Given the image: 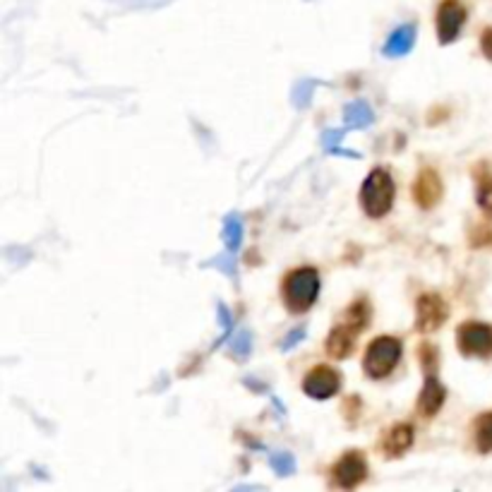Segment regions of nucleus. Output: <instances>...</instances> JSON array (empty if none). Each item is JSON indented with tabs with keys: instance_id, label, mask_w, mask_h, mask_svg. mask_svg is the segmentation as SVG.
<instances>
[{
	"instance_id": "nucleus-1",
	"label": "nucleus",
	"mask_w": 492,
	"mask_h": 492,
	"mask_svg": "<svg viewBox=\"0 0 492 492\" xmlns=\"http://www.w3.org/2000/svg\"><path fill=\"white\" fill-rule=\"evenodd\" d=\"M370 322V308L365 301H356L346 310V314L342 317V322L332 329V334L327 336V343L324 349L332 358L336 361H343L346 356H351V351L356 346V336L361 334L362 329L368 327Z\"/></svg>"
},
{
	"instance_id": "nucleus-2",
	"label": "nucleus",
	"mask_w": 492,
	"mask_h": 492,
	"mask_svg": "<svg viewBox=\"0 0 492 492\" xmlns=\"http://www.w3.org/2000/svg\"><path fill=\"white\" fill-rule=\"evenodd\" d=\"M394 198H397V185L387 169H375L362 180L361 207L370 219H382L384 214H390Z\"/></svg>"
},
{
	"instance_id": "nucleus-3",
	"label": "nucleus",
	"mask_w": 492,
	"mask_h": 492,
	"mask_svg": "<svg viewBox=\"0 0 492 492\" xmlns=\"http://www.w3.org/2000/svg\"><path fill=\"white\" fill-rule=\"evenodd\" d=\"M320 295V274L313 267L294 269L284 279V303L291 313H308Z\"/></svg>"
},
{
	"instance_id": "nucleus-4",
	"label": "nucleus",
	"mask_w": 492,
	"mask_h": 492,
	"mask_svg": "<svg viewBox=\"0 0 492 492\" xmlns=\"http://www.w3.org/2000/svg\"><path fill=\"white\" fill-rule=\"evenodd\" d=\"M418 356H420V365L425 370V387L420 391V399H418V413L425 418H432L442 409L447 397L445 387L438 380V349L432 343H420Z\"/></svg>"
},
{
	"instance_id": "nucleus-5",
	"label": "nucleus",
	"mask_w": 492,
	"mask_h": 492,
	"mask_svg": "<svg viewBox=\"0 0 492 492\" xmlns=\"http://www.w3.org/2000/svg\"><path fill=\"white\" fill-rule=\"evenodd\" d=\"M401 342L394 336H377L372 339L362 358V370L370 380H384L394 372V368L401 361Z\"/></svg>"
},
{
	"instance_id": "nucleus-6",
	"label": "nucleus",
	"mask_w": 492,
	"mask_h": 492,
	"mask_svg": "<svg viewBox=\"0 0 492 492\" xmlns=\"http://www.w3.org/2000/svg\"><path fill=\"white\" fill-rule=\"evenodd\" d=\"M457 346L464 356H492V327L480 322H466L457 329Z\"/></svg>"
},
{
	"instance_id": "nucleus-7",
	"label": "nucleus",
	"mask_w": 492,
	"mask_h": 492,
	"mask_svg": "<svg viewBox=\"0 0 492 492\" xmlns=\"http://www.w3.org/2000/svg\"><path fill=\"white\" fill-rule=\"evenodd\" d=\"M339 390H342V375H339V370L327 368V365H317L303 380V391L314 401L332 399Z\"/></svg>"
},
{
	"instance_id": "nucleus-8",
	"label": "nucleus",
	"mask_w": 492,
	"mask_h": 492,
	"mask_svg": "<svg viewBox=\"0 0 492 492\" xmlns=\"http://www.w3.org/2000/svg\"><path fill=\"white\" fill-rule=\"evenodd\" d=\"M332 478H334L336 487L353 490L368 478V461H365L361 451H349L336 461V466L332 468Z\"/></svg>"
},
{
	"instance_id": "nucleus-9",
	"label": "nucleus",
	"mask_w": 492,
	"mask_h": 492,
	"mask_svg": "<svg viewBox=\"0 0 492 492\" xmlns=\"http://www.w3.org/2000/svg\"><path fill=\"white\" fill-rule=\"evenodd\" d=\"M447 314V303L435 294H425L416 301V329L418 332H435L445 324Z\"/></svg>"
},
{
	"instance_id": "nucleus-10",
	"label": "nucleus",
	"mask_w": 492,
	"mask_h": 492,
	"mask_svg": "<svg viewBox=\"0 0 492 492\" xmlns=\"http://www.w3.org/2000/svg\"><path fill=\"white\" fill-rule=\"evenodd\" d=\"M466 22V7L458 0H445L438 7V39L439 43L457 42Z\"/></svg>"
},
{
	"instance_id": "nucleus-11",
	"label": "nucleus",
	"mask_w": 492,
	"mask_h": 492,
	"mask_svg": "<svg viewBox=\"0 0 492 492\" xmlns=\"http://www.w3.org/2000/svg\"><path fill=\"white\" fill-rule=\"evenodd\" d=\"M439 198H442V180L432 169H425L418 176L416 185H413V199H416L418 207L423 209H432L438 205Z\"/></svg>"
},
{
	"instance_id": "nucleus-12",
	"label": "nucleus",
	"mask_w": 492,
	"mask_h": 492,
	"mask_svg": "<svg viewBox=\"0 0 492 492\" xmlns=\"http://www.w3.org/2000/svg\"><path fill=\"white\" fill-rule=\"evenodd\" d=\"M413 445V428L410 425H394L382 439V451L390 458L401 457L403 451H409V447Z\"/></svg>"
},
{
	"instance_id": "nucleus-13",
	"label": "nucleus",
	"mask_w": 492,
	"mask_h": 492,
	"mask_svg": "<svg viewBox=\"0 0 492 492\" xmlns=\"http://www.w3.org/2000/svg\"><path fill=\"white\" fill-rule=\"evenodd\" d=\"M413 43H416V24H406V27H399L390 36V42L384 43L382 53L390 55V58H401L413 48Z\"/></svg>"
},
{
	"instance_id": "nucleus-14",
	"label": "nucleus",
	"mask_w": 492,
	"mask_h": 492,
	"mask_svg": "<svg viewBox=\"0 0 492 492\" xmlns=\"http://www.w3.org/2000/svg\"><path fill=\"white\" fill-rule=\"evenodd\" d=\"M343 121H346V128H365V125L372 123V111L368 109V103H351L343 113Z\"/></svg>"
},
{
	"instance_id": "nucleus-15",
	"label": "nucleus",
	"mask_w": 492,
	"mask_h": 492,
	"mask_svg": "<svg viewBox=\"0 0 492 492\" xmlns=\"http://www.w3.org/2000/svg\"><path fill=\"white\" fill-rule=\"evenodd\" d=\"M473 435H476V447H478V451L490 454L492 451V413H486V416H480L478 420H476V430H473Z\"/></svg>"
},
{
	"instance_id": "nucleus-16",
	"label": "nucleus",
	"mask_w": 492,
	"mask_h": 492,
	"mask_svg": "<svg viewBox=\"0 0 492 492\" xmlns=\"http://www.w3.org/2000/svg\"><path fill=\"white\" fill-rule=\"evenodd\" d=\"M224 240L226 247H228V253H236L240 246V240H243V224H240V217H228L224 226Z\"/></svg>"
},
{
	"instance_id": "nucleus-17",
	"label": "nucleus",
	"mask_w": 492,
	"mask_h": 492,
	"mask_svg": "<svg viewBox=\"0 0 492 492\" xmlns=\"http://www.w3.org/2000/svg\"><path fill=\"white\" fill-rule=\"evenodd\" d=\"M269 466H272L274 471L279 473V476H288V473L295 471L294 457H291V454H286V451L272 454V457H269Z\"/></svg>"
},
{
	"instance_id": "nucleus-18",
	"label": "nucleus",
	"mask_w": 492,
	"mask_h": 492,
	"mask_svg": "<svg viewBox=\"0 0 492 492\" xmlns=\"http://www.w3.org/2000/svg\"><path fill=\"white\" fill-rule=\"evenodd\" d=\"M250 346H253V342H250V334H247V332H240V334L231 342L233 356L238 358V361H243V358L250 353Z\"/></svg>"
},
{
	"instance_id": "nucleus-19",
	"label": "nucleus",
	"mask_w": 492,
	"mask_h": 492,
	"mask_svg": "<svg viewBox=\"0 0 492 492\" xmlns=\"http://www.w3.org/2000/svg\"><path fill=\"white\" fill-rule=\"evenodd\" d=\"M478 205L492 214V178L478 180Z\"/></svg>"
},
{
	"instance_id": "nucleus-20",
	"label": "nucleus",
	"mask_w": 492,
	"mask_h": 492,
	"mask_svg": "<svg viewBox=\"0 0 492 492\" xmlns=\"http://www.w3.org/2000/svg\"><path fill=\"white\" fill-rule=\"evenodd\" d=\"M305 334V332H303V329H295V332H291V334L286 336V342L281 343V349L286 351V349H291V346H295V343L301 342V336Z\"/></svg>"
},
{
	"instance_id": "nucleus-21",
	"label": "nucleus",
	"mask_w": 492,
	"mask_h": 492,
	"mask_svg": "<svg viewBox=\"0 0 492 492\" xmlns=\"http://www.w3.org/2000/svg\"><path fill=\"white\" fill-rule=\"evenodd\" d=\"M480 46H483V53L487 55L492 61V27L487 29L486 34H483V42H480Z\"/></svg>"
},
{
	"instance_id": "nucleus-22",
	"label": "nucleus",
	"mask_w": 492,
	"mask_h": 492,
	"mask_svg": "<svg viewBox=\"0 0 492 492\" xmlns=\"http://www.w3.org/2000/svg\"><path fill=\"white\" fill-rule=\"evenodd\" d=\"M339 140H342V132H334V135L324 137V144H327V150L334 151V147L339 144Z\"/></svg>"
}]
</instances>
